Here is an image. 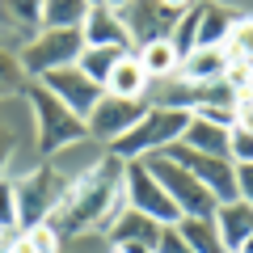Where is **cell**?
<instances>
[{
  "instance_id": "26",
  "label": "cell",
  "mask_w": 253,
  "mask_h": 253,
  "mask_svg": "<svg viewBox=\"0 0 253 253\" xmlns=\"http://www.w3.org/2000/svg\"><path fill=\"white\" fill-rule=\"evenodd\" d=\"M228 161L232 165H253V126L236 123L228 131Z\"/></svg>"
},
{
  "instance_id": "36",
  "label": "cell",
  "mask_w": 253,
  "mask_h": 253,
  "mask_svg": "<svg viewBox=\"0 0 253 253\" xmlns=\"http://www.w3.org/2000/svg\"><path fill=\"white\" fill-rule=\"evenodd\" d=\"M110 253H123V249H110Z\"/></svg>"
},
{
  "instance_id": "8",
  "label": "cell",
  "mask_w": 253,
  "mask_h": 253,
  "mask_svg": "<svg viewBox=\"0 0 253 253\" xmlns=\"http://www.w3.org/2000/svg\"><path fill=\"white\" fill-rule=\"evenodd\" d=\"M165 156L177 161L186 173H194V177L215 194V203H232L236 199V177H232V161H228V156H207V152H194V148H186V144H169Z\"/></svg>"
},
{
  "instance_id": "30",
  "label": "cell",
  "mask_w": 253,
  "mask_h": 253,
  "mask_svg": "<svg viewBox=\"0 0 253 253\" xmlns=\"http://www.w3.org/2000/svg\"><path fill=\"white\" fill-rule=\"evenodd\" d=\"M232 177H236V199L253 207V165H232Z\"/></svg>"
},
{
  "instance_id": "21",
  "label": "cell",
  "mask_w": 253,
  "mask_h": 253,
  "mask_svg": "<svg viewBox=\"0 0 253 253\" xmlns=\"http://www.w3.org/2000/svg\"><path fill=\"white\" fill-rule=\"evenodd\" d=\"M84 13V0H42V30H81Z\"/></svg>"
},
{
  "instance_id": "1",
  "label": "cell",
  "mask_w": 253,
  "mask_h": 253,
  "mask_svg": "<svg viewBox=\"0 0 253 253\" xmlns=\"http://www.w3.org/2000/svg\"><path fill=\"white\" fill-rule=\"evenodd\" d=\"M123 165L118 156H101L93 161L89 169H81L68 190H63V199L55 203L51 219L46 224L55 232H97V228H110L114 215L123 211Z\"/></svg>"
},
{
  "instance_id": "10",
  "label": "cell",
  "mask_w": 253,
  "mask_h": 253,
  "mask_svg": "<svg viewBox=\"0 0 253 253\" xmlns=\"http://www.w3.org/2000/svg\"><path fill=\"white\" fill-rule=\"evenodd\" d=\"M144 114H148V101H126V97H110V93H106V97L97 101V110L84 118V131H89V139L118 144V139H123Z\"/></svg>"
},
{
  "instance_id": "24",
  "label": "cell",
  "mask_w": 253,
  "mask_h": 253,
  "mask_svg": "<svg viewBox=\"0 0 253 253\" xmlns=\"http://www.w3.org/2000/svg\"><path fill=\"white\" fill-rule=\"evenodd\" d=\"M169 42H173V51H177V59H186V55L199 46V4H190V9L177 17V26H173Z\"/></svg>"
},
{
  "instance_id": "25",
  "label": "cell",
  "mask_w": 253,
  "mask_h": 253,
  "mask_svg": "<svg viewBox=\"0 0 253 253\" xmlns=\"http://www.w3.org/2000/svg\"><path fill=\"white\" fill-rule=\"evenodd\" d=\"M228 59H253V17H236L232 30H228V42H224Z\"/></svg>"
},
{
  "instance_id": "34",
  "label": "cell",
  "mask_w": 253,
  "mask_h": 253,
  "mask_svg": "<svg viewBox=\"0 0 253 253\" xmlns=\"http://www.w3.org/2000/svg\"><path fill=\"white\" fill-rule=\"evenodd\" d=\"M241 253H253V232L245 236V245H241Z\"/></svg>"
},
{
  "instance_id": "28",
  "label": "cell",
  "mask_w": 253,
  "mask_h": 253,
  "mask_svg": "<svg viewBox=\"0 0 253 253\" xmlns=\"http://www.w3.org/2000/svg\"><path fill=\"white\" fill-rule=\"evenodd\" d=\"M17 224V177H0V228Z\"/></svg>"
},
{
  "instance_id": "9",
  "label": "cell",
  "mask_w": 253,
  "mask_h": 253,
  "mask_svg": "<svg viewBox=\"0 0 253 253\" xmlns=\"http://www.w3.org/2000/svg\"><path fill=\"white\" fill-rule=\"evenodd\" d=\"M181 13L165 9L161 0H131L126 9H118V21L126 26V34H131V51L135 46H148V42H161V38L173 34V26H177Z\"/></svg>"
},
{
  "instance_id": "16",
  "label": "cell",
  "mask_w": 253,
  "mask_h": 253,
  "mask_svg": "<svg viewBox=\"0 0 253 253\" xmlns=\"http://www.w3.org/2000/svg\"><path fill=\"white\" fill-rule=\"evenodd\" d=\"M177 144L194 148V152H207V156H228V126H215V123H207V118L190 114V123H186V131H181Z\"/></svg>"
},
{
  "instance_id": "12",
  "label": "cell",
  "mask_w": 253,
  "mask_h": 253,
  "mask_svg": "<svg viewBox=\"0 0 253 253\" xmlns=\"http://www.w3.org/2000/svg\"><path fill=\"white\" fill-rule=\"evenodd\" d=\"M81 38H84V46H114V51H131V34H126V26L118 21L114 9H106V4H93V9L84 13Z\"/></svg>"
},
{
  "instance_id": "20",
  "label": "cell",
  "mask_w": 253,
  "mask_h": 253,
  "mask_svg": "<svg viewBox=\"0 0 253 253\" xmlns=\"http://www.w3.org/2000/svg\"><path fill=\"white\" fill-rule=\"evenodd\" d=\"M177 232H181V241L190 245V253H228L224 241H219V232H215V219L181 215L177 219Z\"/></svg>"
},
{
  "instance_id": "18",
  "label": "cell",
  "mask_w": 253,
  "mask_h": 253,
  "mask_svg": "<svg viewBox=\"0 0 253 253\" xmlns=\"http://www.w3.org/2000/svg\"><path fill=\"white\" fill-rule=\"evenodd\" d=\"M135 59H139V68H144V76L148 81H169V76H177V51H173V42L169 38H161V42H148V46H135Z\"/></svg>"
},
{
  "instance_id": "11",
  "label": "cell",
  "mask_w": 253,
  "mask_h": 253,
  "mask_svg": "<svg viewBox=\"0 0 253 253\" xmlns=\"http://www.w3.org/2000/svg\"><path fill=\"white\" fill-rule=\"evenodd\" d=\"M38 84H42L46 93H55V97H59L68 110H72L76 118H89L93 110H97V101L106 97V89H101V84H93L89 76L76 68V63H72V68H59V72L38 76Z\"/></svg>"
},
{
  "instance_id": "23",
  "label": "cell",
  "mask_w": 253,
  "mask_h": 253,
  "mask_svg": "<svg viewBox=\"0 0 253 253\" xmlns=\"http://www.w3.org/2000/svg\"><path fill=\"white\" fill-rule=\"evenodd\" d=\"M59 241L63 236L55 232L51 224H34V228H21L13 253H59Z\"/></svg>"
},
{
  "instance_id": "22",
  "label": "cell",
  "mask_w": 253,
  "mask_h": 253,
  "mask_svg": "<svg viewBox=\"0 0 253 253\" xmlns=\"http://www.w3.org/2000/svg\"><path fill=\"white\" fill-rule=\"evenodd\" d=\"M123 55H126V51H114V46H84L81 59H76V68H81L93 84H101V89H106L110 72H114V63L123 59Z\"/></svg>"
},
{
  "instance_id": "17",
  "label": "cell",
  "mask_w": 253,
  "mask_h": 253,
  "mask_svg": "<svg viewBox=\"0 0 253 253\" xmlns=\"http://www.w3.org/2000/svg\"><path fill=\"white\" fill-rule=\"evenodd\" d=\"M236 13L219 0H199V46H224Z\"/></svg>"
},
{
  "instance_id": "2",
  "label": "cell",
  "mask_w": 253,
  "mask_h": 253,
  "mask_svg": "<svg viewBox=\"0 0 253 253\" xmlns=\"http://www.w3.org/2000/svg\"><path fill=\"white\" fill-rule=\"evenodd\" d=\"M190 123V110H169V106H148V114L126 131L118 144H110V156L118 161H148V156L165 152L169 144H177L181 131Z\"/></svg>"
},
{
  "instance_id": "31",
  "label": "cell",
  "mask_w": 253,
  "mask_h": 253,
  "mask_svg": "<svg viewBox=\"0 0 253 253\" xmlns=\"http://www.w3.org/2000/svg\"><path fill=\"white\" fill-rule=\"evenodd\" d=\"M17 236H21V228H17V224L0 228V253H13V245H17Z\"/></svg>"
},
{
  "instance_id": "7",
  "label": "cell",
  "mask_w": 253,
  "mask_h": 253,
  "mask_svg": "<svg viewBox=\"0 0 253 253\" xmlns=\"http://www.w3.org/2000/svg\"><path fill=\"white\" fill-rule=\"evenodd\" d=\"M123 199H126L131 211L148 215L152 224H177L181 219V211L173 207V199L165 194V186L152 177V169L144 161H126L123 165Z\"/></svg>"
},
{
  "instance_id": "5",
  "label": "cell",
  "mask_w": 253,
  "mask_h": 253,
  "mask_svg": "<svg viewBox=\"0 0 253 253\" xmlns=\"http://www.w3.org/2000/svg\"><path fill=\"white\" fill-rule=\"evenodd\" d=\"M68 181L63 177L59 165H42V169L26 173V177H17V228H34V224H46L55 211V203L63 199V190H68Z\"/></svg>"
},
{
  "instance_id": "35",
  "label": "cell",
  "mask_w": 253,
  "mask_h": 253,
  "mask_svg": "<svg viewBox=\"0 0 253 253\" xmlns=\"http://www.w3.org/2000/svg\"><path fill=\"white\" fill-rule=\"evenodd\" d=\"M84 4H89V9H93V4H101V0H84Z\"/></svg>"
},
{
  "instance_id": "4",
  "label": "cell",
  "mask_w": 253,
  "mask_h": 253,
  "mask_svg": "<svg viewBox=\"0 0 253 253\" xmlns=\"http://www.w3.org/2000/svg\"><path fill=\"white\" fill-rule=\"evenodd\" d=\"M144 165L152 169V177L165 186V194L173 199V207H177L181 215H194V219H211L215 215V207H219L215 194H211L194 173H186L177 161H169L165 152H156V156H148Z\"/></svg>"
},
{
  "instance_id": "33",
  "label": "cell",
  "mask_w": 253,
  "mask_h": 253,
  "mask_svg": "<svg viewBox=\"0 0 253 253\" xmlns=\"http://www.w3.org/2000/svg\"><path fill=\"white\" fill-rule=\"evenodd\" d=\"M101 4H106V9H114V13H118V9H126V4H131V0H101Z\"/></svg>"
},
{
  "instance_id": "32",
  "label": "cell",
  "mask_w": 253,
  "mask_h": 253,
  "mask_svg": "<svg viewBox=\"0 0 253 253\" xmlns=\"http://www.w3.org/2000/svg\"><path fill=\"white\" fill-rule=\"evenodd\" d=\"M114 249H123V253H156V245H148V241H123V245H114Z\"/></svg>"
},
{
  "instance_id": "6",
  "label": "cell",
  "mask_w": 253,
  "mask_h": 253,
  "mask_svg": "<svg viewBox=\"0 0 253 253\" xmlns=\"http://www.w3.org/2000/svg\"><path fill=\"white\" fill-rule=\"evenodd\" d=\"M84 51V38L81 30H38L26 46H21V72L26 76H46V72H59V68H72Z\"/></svg>"
},
{
  "instance_id": "14",
  "label": "cell",
  "mask_w": 253,
  "mask_h": 253,
  "mask_svg": "<svg viewBox=\"0 0 253 253\" xmlns=\"http://www.w3.org/2000/svg\"><path fill=\"white\" fill-rule=\"evenodd\" d=\"M211 219H215V232H219V241H224V249L228 253H241L245 236L253 232V207L241 203V199H232V203H219Z\"/></svg>"
},
{
  "instance_id": "3",
  "label": "cell",
  "mask_w": 253,
  "mask_h": 253,
  "mask_svg": "<svg viewBox=\"0 0 253 253\" xmlns=\"http://www.w3.org/2000/svg\"><path fill=\"white\" fill-rule=\"evenodd\" d=\"M26 97H30L34 118H38V152H42V156H59L63 148L84 144V139H89V131H84V118H76L72 110L63 106L55 93H46L38 81L26 89Z\"/></svg>"
},
{
  "instance_id": "15",
  "label": "cell",
  "mask_w": 253,
  "mask_h": 253,
  "mask_svg": "<svg viewBox=\"0 0 253 253\" xmlns=\"http://www.w3.org/2000/svg\"><path fill=\"white\" fill-rule=\"evenodd\" d=\"M152 89V81L144 76V68H139L135 51H126L123 59L114 63V72H110L106 81V93L110 97H126V101H144V93Z\"/></svg>"
},
{
  "instance_id": "19",
  "label": "cell",
  "mask_w": 253,
  "mask_h": 253,
  "mask_svg": "<svg viewBox=\"0 0 253 253\" xmlns=\"http://www.w3.org/2000/svg\"><path fill=\"white\" fill-rule=\"evenodd\" d=\"M106 232H110V245H123V241H148V245H156V232H161V224H152L148 215H139V211L123 207Z\"/></svg>"
},
{
  "instance_id": "29",
  "label": "cell",
  "mask_w": 253,
  "mask_h": 253,
  "mask_svg": "<svg viewBox=\"0 0 253 253\" xmlns=\"http://www.w3.org/2000/svg\"><path fill=\"white\" fill-rule=\"evenodd\" d=\"M156 253H190V245L181 241L177 224H161V232H156Z\"/></svg>"
},
{
  "instance_id": "13",
  "label": "cell",
  "mask_w": 253,
  "mask_h": 253,
  "mask_svg": "<svg viewBox=\"0 0 253 253\" xmlns=\"http://www.w3.org/2000/svg\"><path fill=\"white\" fill-rule=\"evenodd\" d=\"M228 63L232 59H228L224 46H194V51L177 63V81H186V84H215V81H224Z\"/></svg>"
},
{
  "instance_id": "27",
  "label": "cell",
  "mask_w": 253,
  "mask_h": 253,
  "mask_svg": "<svg viewBox=\"0 0 253 253\" xmlns=\"http://www.w3.org/2000/svg\"><path fill=\"white\" fill-rule=\"evenodd\" d=\"M21 59H17V51H9V46H0V93H13V89H21Z\"/></svg>"
}]
</instances>
